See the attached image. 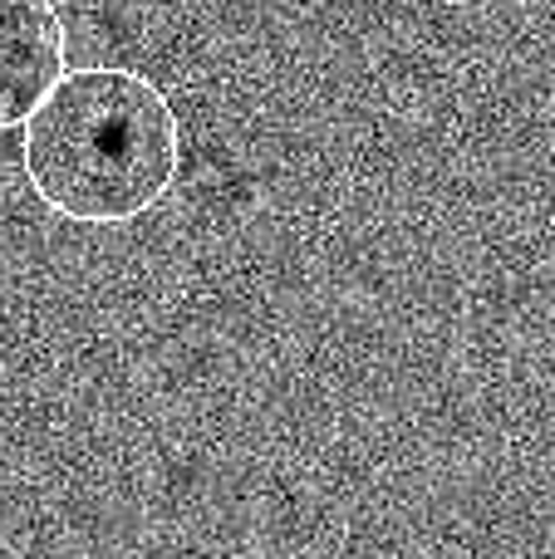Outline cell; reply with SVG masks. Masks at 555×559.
I'll list each match as a JSON object with an SVG mask.
<instances>
[{
    "mask_svg": "<svg viewBox=\"0 0 555 559\" xmlns=\"http://www.w3.org/2000/svg\"><path fill=\"white\" fill-rule=\"evenodd\" d=\"M69 35L55 0H0V133L29 123L64 79Z\"/></svg>",
    "mask_w": 555,
    "mask_h": 559,
    "instance_id": "cell-2",
    "label": "cell"
},
{
    "mask_svg": "<svg viewBox=\"0 0 555 559\" xmlns=\"http://www.w3.org/2000/svg\"><path fill=\"white\" fill-rule=\"evenodd\" d=\"M25 182L74 226H128L177 182L182 123L138 69H69L20 138Z\"/></svg>",
    "mask_w": 555,
    "mask_h": 559,
    "instance_id": "cell-1",
    "label": "cell"
}]
</instances>
